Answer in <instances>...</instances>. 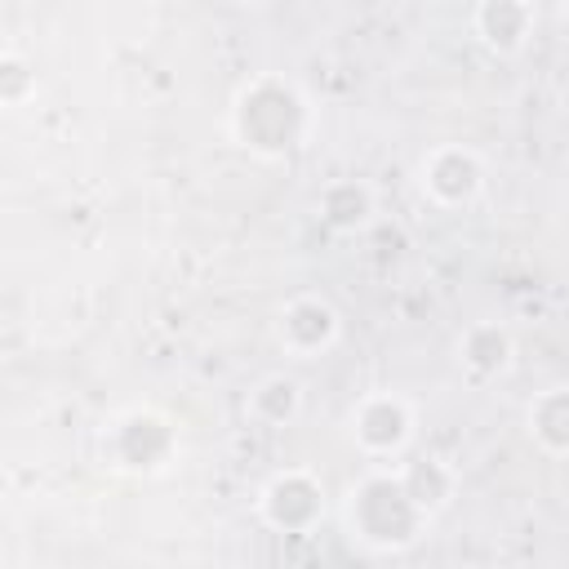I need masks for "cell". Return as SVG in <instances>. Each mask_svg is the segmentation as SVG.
I'll use <instances>...</instances> for the list:
<instances>
[{"instance_id":"cell-5","label":"cell","mask_w":569,"mask_h":569,"mask_svg":"<svg viewBox=\"0 0 569 569\" xmlns=\"http://www.w3.org/2000/svg\"><path fill=\"white\" fill-rule=\"evenodd\" d=\"M258 520L276 533H311L325 520V480L311 467H284L258 489Z\"/></svg>"},{"instance_id":"cell-8","label":"cell","mask_w":569,"mask_h":569,"mask_svg":"<svg viewBox=\"0 0 569 569\" xmlns=\"http://www.w3.org/2000/svg\"><path fill=\"white\" fill-rule=\"evenodd\" d=\"M538 9L529 0H480L471 9V31L493 58H516L533 40Z\"/></svg>"},{"instance_id":"cell-6","label":"cell","mask_w":569,"mask_h":569,"mask_svg":"<svg viewBox=\"0 0 569 569\" xmlns=\"http://www.w3.org/2000/svg\"><path fill=\"white\" fill-rule=\"evenodd\" d=\"M418 191L436 209H467L485 191V156L467 142H440L418 156Z\"/></svg>"},{"instance_id":"cell-12","label":"cell","mask_w":569,"mask_h":569,"mask_svg":"<svg viewBox=\"0 0 569 569\" xmlns=\"http://www.w3.org/2000/svg\"><path fill=\"white\" fill-rule=\"evenodd\" d=\"M525 431L547 458H569V382L542 387L525 405Z\"/></svg>"},{"instance_id":"cell-2","label":"cell","mask_w":569,"mask_h":569,"mask_svg":"<svg viewBox=\"0 0 569 569\" xmlns=\"http://www.w3.org/2000/svg\"><path fill=\"white\" fill-rule=\"evenodd\" d=\"M342 520H347V533L378 556H400L418 547L431 525V516L409 498L396 467L365 471L342 498Z\"/></svg>"},{"instance_id":"cell-15","label":"cell","mask_w":569,"mask_h":569,"mask_svg":"<svg viewBox=\"0 0 569 569\" xmlns=\"http://www.w3.org/2000/svg\"><path fill=\"white\" fill-rule=\"evenodd\" d=\"M565 18H569V4H565Z\"/></svg>"},{"instance_id":"cell-1","label":"cell","mask_w":569,"mask_h":569,"mask_svg":"<svg viewBox=\"0 0 569 569\" xmlns=\"http://www.w3.org/2000/svg\"><path fill=\"white\" fill-rule=\"evenodd\" d=\"M311 124H316L311 98L302 93L298 80L276 76V71L249 76L231 93V107H227L231 142L258 160H284V156L302 151L311 138Z\"/></svg>"},{"instance_id":"cell-14","label":"cell","mask_w":569,"mask_h":569,"mask_svg":"<svg viewBox=\"0 0 569 569\" xmlns=\"http://www.w3.org/2000/svg\"><path fill=\"white\" fill-rule=\"evenodd\" d=\"M31 93H36V67L18 49H4L0 53V102L4 107H22Z\"/></svg>"},{"instance_id":"cell-13","label":"cell","mask_w":569,"mask_h":569,"mask_svg":"<svg viewBox=\"0 0 569 569\" xmlns=\"http://www.w3.org/2000/svg\"><path fill=\"white\" fill-rule=\"evenodd\" d=\"M244 413L258 422V427H289L302 418V382L293 373H267L249 387L244 396Z\"/></svg>"},{"instance_id":"cell-11","label":"cell","mask_w":569,"mask_h":569,"mask_svg":"<svg viewBox=\"0 0 569 569\" xmlns=\"http://www.w3.org/2000/svg\"><path fill=\"white\" fill-rule=\"evenodd\" d=\"M396 471H400L409 498H413L431 520H436V516L453 502V493H458V467H453L449 458H440V453H418V458H409V462H396Z\"/></svg>"},{"instance_id":"cell-9","label":"cell","mask_w":569,"mask_h":569,"mask_svg":"<svg viewBox=\"0 0 569 569\" xmlns=\"http://www.w3.org/2000/svg\"><path fill=\"white\" fill-rule=\"evenodd\" d=\"M458 365L471 382H493L516 365V338L502 320H471L458 333Z\"/></svg>"},{"instance_id":"cell-10","label":"cell","mask_w":569,"mask_h":569,"mask_svg":"<svg viewBox=\"0 0 569 569\" xmlns=\"http://www.w3.org/2000/svg\"><path fill=\"white\" fill-rule=\"evenodd\" d=\"M378 213V191L365 178H333L320 187L316 196V218L333 231V236H356L373 222Z\"/></svg>"},{"instance_id":"cell-4","label":"cell","mask_w":569,"mask_h":569,"mask_svg":"<svg viewBox=\"0 0 569 569\" xmlns=\"http://www.w3.org/2000/svg\"><path fill=\"white\" fill-rule=\"evenodd\" d=\"M347 431L356 440V449L369 458V462H396L409 445H413V431H418V413L413 405L400 396V391H369L351 405L347 413Z\"/></svg>"},{"instance_id":"cell-7","label":"cell","mask_w":569,"mask_h":569,"mask_svg":"<svg viewBox=\"0 0 569 569\" xmlns=\"http://www.w3.org/2000/svg\"><path fill=\"white\" fill-rule=\"evenodd\" d=\"M342 338V316L320 293H293L276 311V342L289 360H320Z\"/></svg>"},{"instance_id":"cell-3","label":"cell","mask_w":569,"mask_h":569,"mask_svg":"<svg viewBox=\"0 0 569 569\" xmlns=\"http://www.w3.org/2000/svg\"><path fill=\"white\" fill-rule=\"evenodd\" d=\"M178 427L169 413L151 409V405H133L124 413H116L102 431V462L116 476H160L173 458H178Z\"/></svg>"}]
</instances>
